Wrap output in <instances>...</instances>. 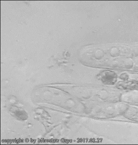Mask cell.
<instances>
[{"label": "cell", "instance_id": "obj_1", "mask_svg": "<svg viewBox=\"0 0 138 145\" xmlns=\"http://www.w3.org/2000/svg\"><path fill=\"white\" fill-rule=\"evenodd\" d=\"M109 53L112 57L115 58L118 57L120 55V50L118 48L114 46L111 48L110 50Z\"/></svg>", "mask_w": 138, "mask_h": 145}, {"label": "cell", "instance_id": "obj_2", "mask_svg": "<svg viewBox=\"0 0 138 145\" xmlns=\"http://www.w3.org/2000/svg\"><path fill=\"white\" fill-rule=\"evenodd\" d=\"M105 53L103 50L101 49H97L95 51L94 56L96 59L100 60L102 59L104 57Z\"/></svg>", "mask_w": 138, "mask_h": 145}, {"label": "cell", "instance_id": "obj_3", "mask_svg": "<svg viewBox=\"0 0 138 145\" xmlns=\"http://www.w3.org/2000/svg\"><path fill=\"white\" fill-rule=\"evenodd\" d=\"M129 106L126 104H122L120 105L118 108V111L120 114H124L126 112L128 109H129Z\"/></svg>", "mask_w": 138, "mask_h": 145}, {"label": "cell", "instance_id": "obj_4", "mask_svg": "<svg viewBox=\"0 0 138 145\" xmlns=\"http://www.w3.org/2000/svg\"><path fill=\"white\" fill-rule=\"evenodd\" d=\"M124 65L126 69H130L133 67L134 62L132 60L131 58H127L125 59L124 61Z\"/></svg>", "mask_w": 138, "mask_h": 145}, {"label": "cell", "instance_id": "obj_5", "mask_svg": "<svg viewBox=\"0 0 138 145\" xmlns=\"http://www.w3.org/2000/svg\"><path fill=\"white\" fill-rule=\"evenodd\" d=\"M99 96L100 99L103 100H105L108 98V93L106 90H101V91L99 92Z\"/></svg>", "mask_w": 138, "mask_h": 145}, {"label": "cell", "instance_id": "obj_6", "mask_svg": "<svg viewBox=\"0 0 138 145\" xmlns=\"http://www.w3.org/2000/svg\"><path fill=\"white\" fill-rule=\"evenodd\" d=\"M104 112L109 115H113L114 112V108L113 106H109L104 109Z\"/></svg>", "mask_w": 138, "mask_h": 145}, {"label": "cell", "instance_id": "obj_7", "mask_svg": "<svg viewBox=\"0 0 138 145\" xmlns=\"http://www.w3.org/2000/svg\"><path fill=\"white\" fill-rule=\"evenodd\" d=\"M127 114L128 116H133L135 115L137 113V109L134 108H132L128 109L127 111H126Z\"/></svg>", "mask_w": 138, "mask_h": 145}, {"label": "cell", "instance_id": "obj_8", "mask_svg": "<svg viewBox=\"0 0 138 145\" xmlns=\"http://www.w3.org/2000/svg\"><path fill=\"white\" fill-rule=\"evenodd\" d=\"M132 101L134 103H138V94H135L133 95L131 98Z\"/></svg>", "mask_w": 138, "mask_h": 145}, {"label": "cell", "instance_id": "obj_9", "mask_svg": "<svg viewBox=\"0 0 138 145\" xmlns=\"http://www.w3.org/2000/svg\"><path fill=\"white\" fill-rule=\"evenodd\" d=\"M132 54L135 57L138 56V47H135L132 50Z\"/></svg>", "mask_w": 138, "mask_h": 145}, {"label": "cell", "instance_id": "obj_10", "mask_svg": "<svg viewBox=\"0 0 138 145\" xmlns=\"http://www.w3.org/2000/svg\"><path fill=\"white\" fill-rule=\"evenodd\" d=\"M119 65V62L117 61L114 60L111 63V66L113 67H117Z\"/></svg>", "mask_w": 138, "mask_h": 145}, {"label": "cell", "instance_id": "obj_11", "mask_svg": "<svg viewBox=\"0 0 138 145\" xmlns=\"http://www.w3.org/2000/svg\"><path fill=\"white\" fill-rule=\"evenodd\" d=\"M120 78L123 80H127L128 79V75L126 74H123L121 75Z\"/></svg>", "mask_w": 138, "mask_h": 145}]
</instances>
